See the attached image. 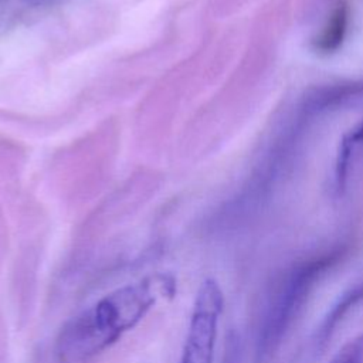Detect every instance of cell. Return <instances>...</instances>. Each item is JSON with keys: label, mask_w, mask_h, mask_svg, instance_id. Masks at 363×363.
<instances>
[{"label": "cell", "mask_w": 363, "mask_h": 363, "mask_svg": "<svg viewBox=\"0 0 363 363\" xmlns=\"http://www.w3.org/2000/svg\"><path fill=\"white\" fill-rule=\"evenodd\" d=\"M174 294L176 278L167 272L150 274L109 292L64 323L55 340L58 359L79 363L104 352L135 328L159 299Z\"/></svg>", "instance_id": "6da1fadb"}, {"label": "cell", "mask_w": 363, "mask_h": 363, "mask_svg": "<svg viewBox=\"0 0 363 363\" xmlns=\"http://www.w3.org/2000/svg\"><path fill=\"white\" fill-rule=\"evenodd\" d=\"M343 247L298 261L272 285L262 306L254 347V362L268 363L302 311L315 285L343 258Z\"/></svg>", "instance_id": "7a4b0ae2"}, {"label": "cell", "mask_w": 363, "mask_h": 363, "mask_svg": "<svg viewBox=\"0 0 363 363\" xmlns=\"http://www.w3.org/2000/svg\"><path fill=\"white\" fill-rule=\"evenodd\" d=\"M224 295L214 278H206L196 294L187 336L179 363H213Z\"/></svg>", "instance_id": "3957f363"}, {"label": "cell", "mask_w": 363, "mask_h": 363, "mask_svg": "<svg viewBox=\"0 0 363 363\" xmlns=\"http://www.w3.org/2000/svg\"><path fill=\"white\" fill-rule=\"evenodd\" d=\"M363 299V279L353 286H350L346 292L340 295V298L336 301V303L330 308L325 319L322 320L316 336H315V346L318 349L323 347L326 342L330 339L332 333L335 332V328L337 323L347 315V312L356 306Z\"/></svg>", "instance_id": "277c9868"}, {"label": "cell", "mask_w": 363, "mask_h": 363, "mask_svg": "<svg viewBox=\"0 0 363 363\" xmlns=\"http://www.w3.org/2000/svg\"><path fill=\"white\" fill-rule=\"evenodd\" d=\"M349 24V6L345 1H340L333 13L330 14L326 26L315 40V48L320 52H333L336 51L347 31Z\"/></svg>", "instance_id": "5b68a950"}, {"label": "cell", "mask_w": 363, "mask_h": 363, "mask_svg": "<svg viewBox=\"0 0 363 363\" xmlns=\"http://www.w3.org/2000/svg\"><path fill=\"white\" fill-rule=\"evenodd\" d=\"M363 143V125L360 128H357L356 130H353L352 133H349L342 145V149L339 152V159H337V166H336V177H337V183L339 186L343 184V179L346 174V167L349 163V156L352 153V150L354 149L356 145Z\"/></svg>", "instance_id": "8992f818"}, {"label": "cell", "mask_w": 363, "mask_h": 363, "mask_svg": "<svg viewBox=\"0 0 363 363\" xmlns=\"http://www.w3.org/2000/svg\"><path fill=\"white\" fill-rule=\"evenodd\" d=\"M363 360V333L349 339L332 357L329 363H362Z\"/></svg>", "instance_id": "52a82bcc"}]
</instances>
